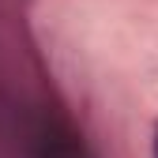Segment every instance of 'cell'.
Here are the masks:
<instances>
[{
	"label": "cell",
	"mask_w": 158,
	"mask_h": 158,
	"mask_svg": "<svg viewBox=\"0 0 158 158\" xmlns=\"http://www.w3.org/2000/svg\"><path fill=\"white\" fill-rule=\"evenodd\" d=\"M154 158H158V132H154Z\"/></svg>",
	"instance_id": "cell-2"
},
{
	"label": "cell",
	"mask_w": 158,
	"mask_h": 158,
	"mask_svg": "<svg viewBox=\"0 0 158 158\" xmlns=\"http://www.w3.org/2000/svg\"><path fill=\"white\" fill-rule=\"evenodd\" d=\"M34 151H38V158H87L83 147L75 143V135H68V132H60V128H53V124L38 132Z\"/></svg>",
	"instance_id": "cell-1"
}]
</instances>
